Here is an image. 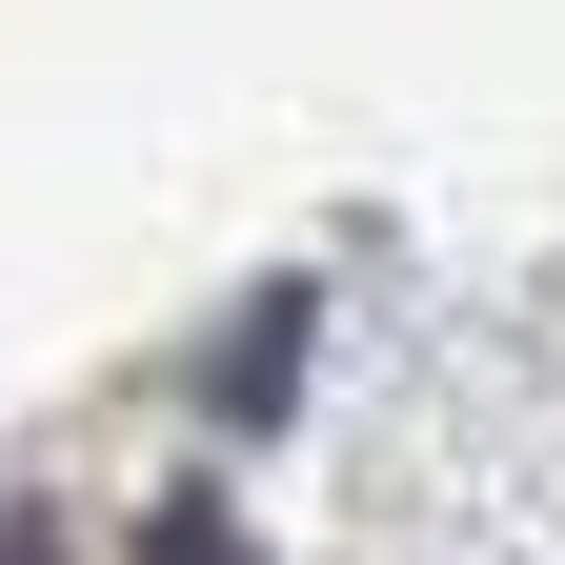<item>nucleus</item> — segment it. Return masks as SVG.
Here are the masks:
<instances>
[{"mask_svg": "<svg viewBox=\"0 0 565 565\" xmlns=\"http://www.w3.org/2000/svg\"><path fill=\"white\" fill-rule=\"evenodd\" d=\"M141 565H243V525H223V505H162V525H141Z\"/></svg>", "mask_w": 565, "mask_h": 565, "instance_id": "1", "label": "nucleus"}, {"mask_svg": "<svg viewBox=\"0 0 565 565\" xmlns=\"http://www.w3.org/2000/svg\"><path fill=\"white\" fill-rule=\"evenodd\" d=\"M0 565H61V545H41V525H0Z\"/></svg>", "mask_w": 565, "mask_h": 565, "instance_id": "2", "label": "nucleus"}]
</instances>
